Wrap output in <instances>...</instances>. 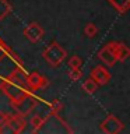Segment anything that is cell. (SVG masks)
<instances>
[{"label":"cell","mask_w":130,"mask_h":134,"mask_svg":"<svg viewBox=\"0 0 130 134\" xmlns=\"http://www.w3.org/2000/svg\"><path fill=\"white\" fill-rule=\"evenodd\" d=\"M42 57L52 67H59L67 57V52L59 42H50L42 52Z\"/></svg>","instance_id":"obj_1"},{"label":"cell","mask_w":130,"mask_h":134,"mask_svg":"<svg viewBox=\"0 0 130 134\" xmlns=\"http://www.w3.org/2000/svg\"><path fill=\"white\" fill-rule=\"evenodd\" d=\"M13 7L8 3V0H0V20H4L11 13Z\"/></svg>","instance_id":"obj_13"},{"label":"cell","mask_w":130,"mask_h":134,"mask_svg":"<svg viewBox=\"0 0 130 134\" xmlns=\"http://www.w3.org/2000/svg\"><path fill=\"white\" fill-rule=\"evenodd\" d=\"M0 90L4 92V95H6L8 99H10V102L20 99L21 96H24L25 94L31 92L28 88L21 87V85H17V84H14V82H10L8 80H4V81L0 84Z\"/></svg>","instance_id":"obj_3"},{"label":"cell","mask_w":130,"mask_h":134,"mask_svg":"<svg viewBox=\"0 0 130 134\" xmlns=\"http://www.w3.org/2000/svg\"><path fill=\"white\" fill-rule=\"evenodd\" d=\"M49 85V80L41 75L38 71H32L27 75V88L29 91H44Z\"/></svg>","instance_id":"obj_5"},{"label":"cell","mask_w":130,"mask_h":134,"mask_svg":"<svg viewBox=\"0 0 130 134\" xmlns=\"http://www.w3.org/2000/svg\"><path fill=\"white\" fill-rule=\"evenodd\" d=\"M8 113L6 112H0V133H8Z\"/></svg>","instance_id":"obj_15"},{"label":"cell","mask_w":130,"mask_h":134,"mask_svg":"<svg viewBox=\"0 0 130 134\" xmlns=\"http://www.w3.org/2000/svg\"><path fill=\"white\" fill-rule=\"evenodd\" d=\"M81 75H83V73L80 69H70L69 70V78L71 81H78L81 78Z\"/></svg>","instance_id":"obj_19"},{"label":"cell","mask_w":130,"mask_h":134,"mask_svg":"<svg viewBox=\"0 0 130 134\" xmlns=\"http://www.w3.org/2000/svg\"><path fill=\"white\" fill-rule=\"evenodd\" d=\"M115 53H116L117 62H126L130 56V49H129V46H126V43H123V42H117Z\"/></svg>","instance_id":"obj_11"},{"label":"cell","mask_w":130,"mask_h":134,"mask_svg":"<svg viewBox=\"0 0 130 134\" xmlns=\"http://www.w3.org/2000/svg\"><path fill=\"white\" fill-rule=\"evenodd\" d=\"M90 77L98 84V85H106L111 81V73L108 71V69H105L104 66H95L92 67Z\"/></svg>","instance_id":"obj_9"},{"label":"cell","mask_w":130,"mask_h":134,"mask_svg":"<svg viewBox=\"0 0 130 134\" xmlns=\"http://www.w3.org/2000/svg\"><path fill=\"white\" fill-rule=\"evenodd\" d=\"M116 45H117V41H112V42H109V43H106V45H105L104 48L98 52L99 60L104 62L108 67H112V66L117 62L116 53H115Z\"/></svg>","instance_id":"obj_6"},{"label":"cell","mask_w":130,"mask_h":134,"mask_svg":"<svg viewBox=\"0 0 130 134\" xmlns=\"http://www.w3.org/2000/svg\"><path fill=\"white\" fill-rule=\"evenodd\" d=\"M8 130H10V133H23L25 126H27V120H25V116L20 115V113H14V115H10L8 113Z\"/></svg>","instance_id":"obj_8"},{"label":"cell","mask_w":130,"mask_h":134,"mask_svg":"<svg viewBox=\"0 0 130 134\" xmlns=\"http://www.w3.org/2000/svg\"><path fill=\"white\" fill-rule=\"evenodd\" d=\"M27 75H28V73L24 70V66H17L6 80H8L10 82L17 84V85L27 88Z\"/></svg>","instance_id":"obj_10"},{"label":"cell","mask_w":130,"mask_h":134,"mask_svg":"<svg viewBox=\"0 0 130 134\" xmlns=\"http://www.w3.org/2000/svg\"><path fill=\"white\" fill-rule=\"evenodd\" d=\"M124 124L115 115H108L101 123V131L105 134H119L123 131Z\"/></svg>","instance_id":"obj_4"},{"label":"cell","mask_w":130,"mask_h":134,"mask_svg":"<svg viewBox=\"0 0 130 134\" xmlns=\"http://www.w3.org/2000/svg\"><path fill=\"white\" fill-rule=\"evenodd\" d=\"M44 35H45L44 28H42L41 25L36 23V21L28 24L27 27L24 28V36L27 38L31 43H38V42L44 38Z\"/></svg>","instance_id":"obj_7"},{"label":"cell","mask_w":130,"mask_h":134,"mask_svg":"<svg viewBox=\"0 0 130 134\" xmlns=\"http://www.w3.org/2000/svg\"><path fill=\"white\" fill-rule=\"evenodd\" d=\"M44 119H45V117H42L41 115L32 116L31 124H32V127H34V133H36V131H38V129H39L41 126H42V123H44Z\"/></svg>","instance_id":"obj_17"},{"label":"cell","mask_w":130,"mask_h":134,"mask_svg":"<svg viewBox=\"0 0 130 134\" xmlns=\"http://www.w3.org/2000/svg\"><path fill=\"white\" fill-rule=\"evenodd\" d=\"M109 3L113 6V8L120 13V14H124L127 13V10L130 8V0H108Z\"/></svg>","instance_id":"obj_12"},{"label":"cell","mask_w":130,"mask_h":134,"mask_svg":"<svg viewBox=\"0 0 130 134\" xmlns=\"http://www.w3.org/2000/svg\"><path fill=\"white\" fill-rule=\"evenodd\" d=\"M98 84H96L94 80H92L91 77L88 78V80H85V81H84V84H83V90L87 92V94H94V92L98 90Z\"/></svg>","instance_id":"obj_14"},{"label":"cell","mask_w":130,"mask_h":134,"mask_svg":"<svg viewBox=\"0 0 130 134\" xmlns=\"http://www.w3.org/2000/svg\"><path fill=\"white\" fill-rule=\"evenodd\" d=\"M62 109H63V105L60 100H57V99L52 100V103H50V113H59Z\"/></svg>","instance_id":"obj_20"},{"label":"cell","mask_w":130,"mask_h":134,"mask_svg":"<svg viewBox=\"0 0 130 134\" xmlns=\"http://www.w3.org/2000/svg\"><path fill=\"white\" fill-rule=\"evenodd\" d=\"M36 105H38V99L32 95V92H28L24 96H21L20 99L11 102V106L15 110V113H20L23 116H27L28 113H31Z\"/></svg>","instance_id":"obj_2"},{"label":"cell","mask_w":130,"mask_h":134,"mask_svg":"<svg viewBox=\"0 0 130 134\" xmlns=\"http://www.w3.org/2000/svg\"><path fill=\"white\" fill-rule=\"evenodd\" d=\"M81 64H83V60H81L80 56H75L74 54V56H71L69 59V67L70 69H80Z\"/></svg>","instance_id":"obj_18"},{"label":"cell","mask_w":130,"mask_h":134,"mask_svg":"<svg viewBox=\"0 0 130 134\" xmlns=\"http://www.w3.org/2000/svg\"><path fill=\"white\" fill-rule=\"evenodd\" d=\"M84 34H85L88 38H94V36H96V34H98V28H96V25L94 23H88L85 27H84Z\"/></svg>","instance_id":"obj_16"}]
</instances>
